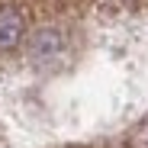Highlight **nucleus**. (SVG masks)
I'll return each instance as SVG.
<instances>
[{"label": "nucleus", "mask_w": 148, "mask_h": 148, "mask_svg": "<svg viewBox=\"0 0 148 148\" xmlns=\"http://www.w3.org/2000/svg\"><path fill=\"white\" fill-rule=\"evenodd\" d=\"M23 36H26V16H23L19 7L3 3L0 7V55H10L23 45Z\"/></svg>", "instance_id": "nucleus-1"}, {"label": "nucleus", "mask_w": 148, "mask_h": 148, "mask_svg": "<svg viewBox=\"0 0 148 148\" xmlns=\"http://www.w3.org/2000/svg\"><path fill=\"white\" fill-rule=\"evenodd\" d=\"M29 48H32V58L36 61H52V58H58L64 52V39H61L58 29H39L32 36Z\"/></svg>", "instance_id": "nucleus-2"}, {"label": "nucleus", "mask_w": 148, "mask_h": 148, "mask_svg": "<svg viewBox=\"0 0 148 148\" xmlns=\"http://www.w3.org/2000/svg\"><path fill=\"white\" fill-rule=\"evenodd\" d=\"M129 148H148V116L132 129V135H129Z\"/></svg>", "instance_id": "nucleus-3"}]
</instances>
